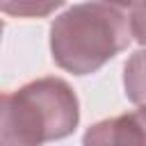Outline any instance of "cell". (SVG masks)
Returning a JSON list of instances; mask_svg holds the SVG:
<instances>
[{"instance_id": "obj_1", "label": "cell", "mask_w": 146, "mask_h": 146, "mask_svg": "<svg viewBox=\"0 0 146 146\" xmlns=\"http://www.w3.org/2000/svg\"><path fill=\"white\" fill-rule=\"evenodd\" d=\"M130 41V11L123 5H73L50 25L52 62L73 75L96 73L112 57L125 50Z\"/></svg>"}, {"instance_id": "obj_2", "label": "cell", "mask_w": 146, "mask_h": 146, "mask_svg": "<svg viewBox=\"0 0 146 146\" xmlns=\"http://www.w3.org/2000/svg\"><path fill=\"white\" fill-rule=\"evenodd\" d=\"M78 123V96L62 78H36L2 94L0 146H43L73 135Z\"/></svg>"}, {"instance_id": "obj_3", "label": "cell", "mask_w": 146, "mask_h": 146, "mask_svg": "<svg viewBox=\"0 0 146 146\" xmlns=\"http://www.w3.org/2000/svg\"><path fill=\"white\" fill-rule=\"evenodd\" d=\"M82 146H146V107L89 125Z\"/></svg>"}, {"instance_id": "obj_4", "label": "cell", "mask_w": 146, "mask_h": 146, "mask_svg": "<svg viewBox=\"0 0 146 146\" xmlns=\"http://www.w3.org/2000/svg\"><path fill=\"white\" fill-rule=\"evenodd\" d=\"M123 87L130 103L146 107V48L132 52L123 66Z\"/></svg>"}, {"instance_id": "obj_5", "label": "cell", "mask_w": 146, "mask_h": 146, "mask_svg": "<svg viewBox=\"0 0 146 146\" xmlns=\"http://www.w3.org/2000/svg\"><path fill=\"white\" fill-rule=\"evenodd\" d=\"M130 11V25H132V39L141 46H146V2L128 5Z\"/></svg>"}, {"instance_id": "obj_6", "label": "cell", "mask_w": 146, "mask_h": 146, "mask_svg": "<svg viewBox=\"0 0 146 146\" xmlns=\"http://www.w3.org/2000/svg\"><path fill=\"white\" fill-rule=\"evenodd\" d=\"M57 7H62V2L57 0V2H48V5H32V2H25V5H9V2H5L2 5V9L5 11H9V14H48V11H52V9H57Z\"/></svg>"}]
</instances>
